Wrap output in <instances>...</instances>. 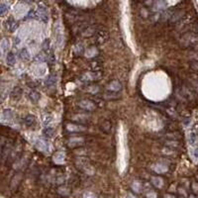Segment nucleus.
I'll return each mask as SVG.
<instances>
[{
	"label": "nucleus",
	"mask_w": 198,
	"mask_h": 198,
	"mask_svg": "<svg viewBox=\"0 0 198 198\" xmlns=\"http://www.w3.org/2000/svg\"><path fill=\"white\" fill-rule=\"evenodd\" d=\"M180 46L183 48H190L198 46V33L188 32L182 35L181 39L179 40Z\"/></svg>",
	"instance_id": "nucleus-1"
},
{
	"label": "nucleus",
	"mask_w": 198,
	"mask_h": 198,
	"mask_svg": "<svg viewBox=\"0 0 198 198\" xmlns=\"http://www.w3.org/2000/svg\"><path fill=\"white\" fill-rule=\"evenodd\" d=\"M76 168L81 170V171H84L86 173H92L93 172V169H92V166L89 163V160L87 158L85 157H78L76 159Z\"/></svg>",
	"instance_id": "nucleus-2"
},
{
	"label": "nucleus",
	"mask_w": 198,
	"mask_h": 198,
	"mask_svg": "<svg viewBox=\"0 0 198 198\" xmlns=\"http://www.w3.org/2000/svg\"><path fill=\"white\" fill-rule=\"evenodd\" d=\"M93 38V41L92 43L94 44V46H101L106 44L109 40V33L106 30H99L96 32V34L92 37Z\"/></svg>",
	"instance_id": "nucleus-3"
},
{
	"label": "nucleus",
	"mask_w": 198,
	"mask_h": 198,
	"mask_svg": "<svg viewBox=\"0 0 198 198\" xmlns=\"http://www.w3.org/2000/svg\"><path fill=\"white\" fill-rule=\"evenodd\" d=\"M65 129L67 133H72V134L83 133L87 130V128H86L83 124H79V123H76V122L66 123L65 125Z\"/></svg>",
	"instance_id": "nucleus-4"
},
{
	"label": "nucleus",
	"mask_w": 198,
	"mask_h": 198,
	"mask_svg": "<svg viewBox=\"0 0 198 198\" xmlns=\"http://www.w3.org/2000/svg\"><path fill=\"white\" fill-rule=\"evenodd\" d=\"M102 77V73L101 71H87L84 72L81 76H80V79L84 82H95L100 80Z\"/></svg>",
	"instance_id": "nucleus-5"
},
{
	"label": "nucleus",
	"mask_w": 198,
	"mask_h": 198,
	"mask_svg": "<svg viewBox=\"0 0 198 198\" xmlns=\"http://www.w3.org/2000/svg\"><path fill=\"white\" fill-rule=\"evenodd\" d=\"M77 106L79 107V109L85 111V112H92L97 108L96 103L90 100V99H81L77 102Z\"/></svg>",
	"instance_id": "nucleus-6"
},
{
	"label": "nucleus",
	"mask_w": 198,
	"mask_h": 198,
	"mask_svg": "<svg viewBox=\"0 0 198 198\" xmlns=\"http://www.w3.org/2000/svg\"><path fill=\"white\" fill-rule=\"evenodd\" d=\"M70 120L72 122H76L79 124H87L91 120V115H89L87 112L74 113V114L70 115Z\"/></svg>",
	"instance_id": "nucleus-7"
},
{
	"label": "nucleus",
	"mask_w": 198,
	"mask_h": 198,
	"mask_svg": "<svg viewBox=\"0 0 198 198\" xmlns=\"http://www.w3.org/2000/svg\"><path fill=\"white\" fill-rule=\"evenodd\" d=\"M37 14H38V19H40L43 23H47L49 21L48 9L44 4H39L38 9H37Z\"/></svg>",
	"instance_id": "nucleus-8"
},
{
	"label": "nucleus",
	"mask_w": 198,
	"mask_h": 198,
	"mask_svg": "<svg viewBox=\"0 0 198 198\" xmlns=\"http://www.w3.org/2000/svg\"><path fill=\"white\" fill-rule=\"evenodd\" d=\"M85 143V140L82 137H72L67 140V146L70 148H76L81 147Z\"/></svg>",
	"instance_id": "nucleus-9"
},
{
	"label": "nucleus",
	"mask_w": 198,
	"mask_h": 198,
	"mask_svg": "<svg viewBox=\"0 0 198 198\" xmlns=\"http://www.w3.org/2000/svg\"><path fill=\"white\" fill-rule=\"evenodd\" d=\"M23 179V173L22 172H16L15 175L12 177L11 182H10V189L12 191H16L19 187V185Z\"/></svg>",
	"instance_id": "nucleus-10"
},
{
	"label": "nucleus",
	"mask_w": 198,
	"mask_h": 198,
	"mask_svg": "<svg viewBox=\"0 0 198 198\" xmlns=\"http://www.w3.org/2000/svg\"><path fill=\"white\" fill-rule=\"evenodd\" d=\"M123 88V85L121 83V81L117 79H113L109 81L106 84V90L107 91H113V92H121Z\"/></svg>",
	"instance_id": "nucleus-11"
},
{
	"label": "nucleus",
	"mask_w": 198,
	"mask_h": 198,
	"mask_svg": "<svg viewBox=\"0 0 198 198\" xmlns=\"http://www.w3.org/2000/svg\"><path fill=\"white\" fill-rule=\"evenodd\" d=\"M96 32L97 31L95 26H86L80 31L78 35L80 36V38H90V37H93Z\"/></svg>",
	"instance_id": "nucleus-12"
},
{
	"label": "nucleus",
	"mask_w": 198,
	"mask_h": 198,
	"mask_svg": "<svg viewBox=\"0 0 198 198\" xmlns=\"http://www.w3.org/2000/svg\"><path fill=\"white\" fill-rule=\"evenodd\" d=\"M4 26H5L6 30L9 31L10 33H13L18 28V23L16 22V20L13 17H9L8 19L4 22Z\"/></svg>",
	"instance_id": "nucleus-13"
},
{
	"label": "nucleus",
	"mask_w": 198,
	"mask_h": 198,
	"mask_svg": "<svg viewBox=\"0 0 198 198\" xmlns=\"http://www.w3.org/2000/svg\"><path fill=\"white\" fill-rule=\"evenodd\" d=\"M99 129L100 131L105 134H110L112 131V122L110 120H103L99 124Z\"/></svg>",
	"instance_id": "nucleus-14"
},
{
	"label": "nucleus",
	"mask_w": 198,
	"mask_h": 198,
	"mask_svg": "<svg viewBox=\"0 0 198 198\" xmlns=\"http://www.w3.org/2000/svg\"><path fill=\"white\" fill-rule=\"evenodd\" d=\"M121 98L120 92H113V91H106L104 94L101 95V99L103 100H117Z\"/></svg>",
	"instance_id": "nucleus-15"
},
{
	"label": "nucleus",
	"mask_w": 198,
	"mask_h": 198,
	"mask_svg": "<svg viewBox=\"0 0 198 198\" xmlns=\"http://www.w3.org/2000/svg\"><path fill=\"white\" fill-rule=\"evenodd\" d=\"M40 98H41V94L39 93L38 91H37L36 89L32 88L29 92H28V99L30 100V102H32L34 104L36 103H38L39 100H40Z\"/></svg>",
	"instance_id": "nucleus-16"
},
{
	"label": "nucleus",
	"mask_w": 198,
	"mask_h": 198,
	"mask_svg": "<svg viewBox=\"0 0 198 198\" xmlns=\"http://www.w3.org/2000/svg\"><path fill=\"white\" fill-rule=\"evenodd\" d=\"M23 94V90L20 86H15V87L12 89L11 93H10V98L14 101H18L19 99L22 97Z\"/></svg>",
	"instance_id": "nucleus-17"
},
{
	"label": "nucleus",
	"mask_w": 198,
	"mask_h": 198,
	"mask_svg": "<svg viewBox=\"0 0 198 198\" xmlns=\"http://www.w3.org/2000/svg\"><path fill=\"white\" fill-rule=\"evenodd\" d=\"M84 90L87 92V93H89V94L95 95V94H97V93H99V92H100V87H99L97 84L91 83V84H87V85H86L85 87H84Z\"/></svg>",
	"instance_id": "nucleus-18"
},
{
	"label": "nucleus",
	"mask_w": 198,
	"mask_h": 198,
	"mask_svg": "<svg viewBox=\"0 0 198 198\" xmlns=\"http://www.w3.org/2000/svg\"><path fill=\"white\" fill-rule=\"evenodd\" d=\"M24 123H25V125H26L27 127H32L34 126L36 122H37V119H36V117L35 115L33 114H28L24 117V119H23Z\"/></svg>",
	"instance_id": "nucleus-19"
},
{
	"label": "nucleus",
	"mask_w": 198,
	"mask_h": 198,
	"mask_svg": "<svg viewBox=\"0 0 198 198\" xmlns=\"http://www.w3.org/2000/svg\"><path fill=\"white\" fill-rule=\"evenodd\" d=\"M89 67L93 71H100L102 67V63L99 60H92L89 61Z\"/></svg>",
	"instance_id": "nucleus-20"
},
{
	"label": "nucleus",
	"mask_w": 198,
	"mask_h": 198,
	"mask_svg": "<svg viewBox=\"0 0 198 198\" xmlns=\"http://www.w3.org/2000/svg\"><path fill=\"white\" fill-rule=\"evenodd\" d=\"M6 64L9 66H13L16 64V57L13 52H9L6 55Z\"/></svg>",
	"instance_id": "nucleus-21"
},
{
	"label": "nucleus",
	"mask_w": 198,
	"mask_h": 198,
	"mask_svg": "<svg viewBox=\"0 0 198 198\" xmlns=\"http://www.w3.org/2000/svg\"><path fill=\"white\" fill-rule=\"evenodd\" d=\"M152 183L154 187H157V188H162L164 186V179L162 177H159V176H154L152 177Z\"/></svg>",
	"instance_id": "nucleus-22"
},
{
	"label": "nucleus",
	"mask_w": 198,
	"mask_h": 198,
	"mask_svg": "<svg viewBox=\"0 0 198 198\" xmlns=\"http://www.w3.org/2000/svg\"><path fill=\"white\" fill-rule=\"evenodd\" d=\"M65 17H66V20L70 23H74V22L78 21L79 15L76 13V12H69V13H66Z\"/></svg>",
	"instance_id": "nucleus-23"
},
{
	"label": "nucleus",
	"mask_w": 198,
	"mask_h": 198,
	"mask_svg": "<svg viewBox=\"0 0 198 198\" xmlns=\"http://www.w3.org/2000/svg\"><path fill=\"white\" fill-rule=\"evenodd\" d=\"M55 129L52 128V127H47V128L44 129V131H43V135H44L47 139H51V138H53L54 136H55Z\"/></svg>",
	"instance_id": "nucleus-24"
},
{
	"label": "nucleus",
	"mask_w": 198,
	"mask_h": 198,
	"mask_svg": "<svg viewBox=\"0 0 198 198\" xmlns=\"http://www.w3.org/2000/svg\"><path fill=\"white\" fill-rule=\"evenodd\" d=\"M58 193L60 195V196H64V197H65V196H69L70 194V189L67 187V186H64V185H61V186H60L59 188H58Z\"/></svg>",
	"instance_id": "nucleus-25"
},
{
	"label": "nucleus",
	"mask_w": 198,
	"mask_h": 198,
	"mask_svg": "<svg viewBox=\"0 0 198 198\" xmlns=\"http://www.w3.org/2000/svg\"><path fill=\"white\" fill-rule=\"evenodd\" d=\"M2 116H3V119L4 120H11L12 118H13V116H14V113H13V111H12L11 109H5L3 110V112H2Z\"/></svg>",
	"instance_id": "nucleus-26"
},
{
	"label": "nucleus",
	"mask_w": 198,
	"mask_h": 198,
	"mask_svg": "<svg viewBox=\"0 0 198 198\" xmlns=\"http://www.w3.org/2000/svg\"><path fill=\"white\" fill-rule=\"evenodd\" d=\"M20 58H21L23 60H25V61L30 60L31 55H30V53H29V51H28V50H27L26 48H24V49L21 50V52H20Z\"/></svg>",
	"instance_id": "nucleus-27"
},
{
	"label": "nucleus",
	"mask_w": 198,
	"mask_h": 198,
	"mask_svg": "<svg viewBox=\"0 0 198 198\" xmlns=\"http://www.w3.org/2000/svg\"><path fill=\"white\" fill-rule=\"evenodd\" d=\"M55 29V41H57L58 45L60 46L61 42H63V35H61V33H60V28L58 25Z\"/></svg>",
	"instance_id": "nucleus-28"
},
{
	"label": "nucleus",
	"mask_w": 198,
	"mask_h": 198,
	"mask_svg": "<svg viewBox=\"0 0 198 198\" xmlns=\"http://www.w3.org/2000/svg\"><path fill=\"white\" fill-rule=\"evenodd\" d=\"M164 145L166 146V148H177L179 146V143L175 140H169V141H166Z\"/></svg>",
	"instance_id": "nucleus-29"
},
{
	"label": "nucleus",
	"mask_w": 198,
	"mask_h": 198,
	"mask_svg": "<svg viewBox=\"0 0 198 198\" xmlns=\"http://www.w3.org/2000/svg\"><path fill=\"white\" fill-rule=\"evenodd\" d=\"M42 120H43V124H44V125H46V126H48V125H50V124L52 123L53 117L50 115V114H45V115H43Z\"/></svg>",
	"instance_id": "nucleus-30"
},
{
	"label": "nucleus",
	"mask_w": 198,
	"mask_h": 198,
	"mask_svg": "<svg viewBox=\"0 0 198 198\" xmlns=\"http://www.w3.org/2000/svg\"><path fill=\"white\" fill-rule=\"evenodd\" d=\"M8 10H9V5L4 2L1 3V5H0V15L4 16L8 12Z\"/></svg>",
	"instance_id": "nucleus-31"
},
{
	"label": "nucleus",
	"mask_w": 198,
	"mask_h": 198,
	"mask_svg": "<svg viewBox=\"0 0 198 198\" xmlns=\"http://www.w3.org/2000/svg\"><path fill=\"white\" fill-rule=\"evenodd\" d=\"M8 48H9V41H8V39H3L2 42H1V50H2L3 54L8 51Z\"/></svg>",
	"instance_id": "nucleus-32"
},
{
	"label": "nucleus",
	"mask_w": 198,
	"mask_h": 198,
	"mask_svg": "<svg viewBox=\"0 0 198 198\" xmlns=\"http://www.w3.org/2000/svg\"><path fill=\"white\" fill-rule=\"evenodd\" d=\"M158 168H153V169L156 171V172H159V173H163V172H165L166 170H168V168H165L164 165L159 164V165H157Z\"/></svg>",
	"instance_id": "nucleus-33"
},
{
	"label": "nucleus",
	"mask_w": 198,
	"mask_h": 198,
	"mask_svg": "<svg viewBox=\"0 0 198 198\" xmlns=\"http://www.w3.org/2000/svg\"><path fill=\"white\" fill-rule=\"evenodd\" d=\"M55 81H57V77L51 74V76H50L47 79V85L48 86H53V85H55Z\"/></svg>",
	"instance_id": "nucleus-34"
},
{
	"label": "nucleus",
	"mask_w": 198,
	"mask_h": 198,
	"mask_svg": "<svg viewBox=\"0 0 198 198\" xmlns=\"http://www.w3.org/2000/svg\"><path fill=\"white\" fill-rule=\"evenodd\" d=\"M196 133L193 131V132H191L190 135H189V144L190 145H194L195 144V142H196Z\"/></svg>",
	"instance_id": "nucleus-35"
},
{
	"label": "nucleus",
	"mask_w": 198,
	"mask_h": 198,
	"mask_svg": "<svg viewBox=\"0 0 198 198\" xmlns=\"http://www.w3.org/2000/svg\"><path fill=\"white\" fill-rule=\"evenodd\" d=\"M42 48H43V51L45 52V54H48L49 50H50V41L45 40L44 43H43V45H42Z\"/></svg>",
	"instance_id": "nucleus-36"
},
{
	"label": "nucleus",
	"mask_w": 198,
	"mask_h": 198,
	"mask_svg": "<svg viewBox=\"0 0 198 198\" xmlns=\"http://www.w3.org/2000/svg\"><path fill=\"white\" fill-rule=\"evenodd\" d=\"M27 18H28V19H36V18H38L37 11H35V10H30L28 15H27Z\"/></svg>",
	"instance_id": "nucleus-37"
},
{
	"label": "nucleus",
	"mask_w": 198,
	"mask_h": 198,
	"mask_svg": "<svg viewBox=\"0 0 198 198\" xmlns=\"http://www.w3.org/2000/svg\"><path fill=\"white\" fill-rule=\"evenodd\" d=\"M47 59H48V58H47V55H46L45 54H39V55L35 58V60H36V61H45Z\"/></svg>",
	"instance_id": "nucleus-38"
},
{
	"label": "nucleus",
	"mask_w": 198,
	"mask_h": 198,
	"mask_svg": "<svg viewBox=\"0 0 198 198\" xmlns=\"http://www.w3.org/2000/svg\"><path fill=\"white\" fill-rule=\"evenodd\" d=\"M134 185H136V187L133 186V189L136 191V192H140V191H141V188H142V184H141V182H139V181H135V182H134Z\"/></svg>",
	"instance_id": "nucleus-39"
},
{
	"label": "nucleus",
	"mask_w": 198,
	"mask_h": 198,
	"mask_svg": "<svg viewBox=\"0 0 198 198\" xmlns=\"http://www.w3.org/2000/svg\"><path fill=\"white\" fill-rule=\"evenodd\" d=\"M147 197L148 198H157V194L154 192V191H151V192H148L147 194Z\"/></svg>",
	"instance_id": "nucleus-40"
},
{
	"label": "nucleus",
	"mask_w": 198,
	"mask_h": 198,
	"mask_svg": "<svg viewBox=\"0 0 198 198\" xmlns=\"http://www.w3.org/2000/svg\"><path fill=\"white\" fill-rule=\"evenodd\" d=\"M164 198H176V197L175 195H172V194H165Z\"/></svg>",
	"instance_id": "nucleus-41"
},
{
	"label": "nucleus",
	"mask_w": 198,
	"mask_h": 198,
	"mask_svg": "<svg viewBox=\"0 0 198 198\" xmlns=\"http://www.w3.org/2000/svg\"><path fill=\"white\" fill-rule=\"evenodd\" d=\"M193 156H194V158H195V159H198V148H197V150H195V151H194Z\"/></svg>",
	"instance_id": "nucleus-42"
},
{
	"label": "nucleus",
	"mask_w": 198,
	"mask_h": 198,
	"mask_svg": "<svg viewBox=\"0 0 198 198\" xmlns=\"http://www.w3.org/2000/svg\"><path fill=\"white\" fill-rule=\"evenodd\" d=\"M21 1H23L25 3H31V2L33 1V0H21Z\"/></svg>",
	"instance_id": "nucleus-43"
},
{
	"label": "nucleus",
	"mask_w": 198,
	"mask_h": 198,
	"mask_svg": "<svg viewBox=\"0 0 198 198\" xmlns=\"http://www.w3.org/2000/svg\"><path fill=\"white\" fill-rule=\"evenodd\" d=\"M179 198H185V196H182V195H181V196H180V197H179Z\"/></svg>",
	"instance_id": "nucleus-44"
}]
</instances>
